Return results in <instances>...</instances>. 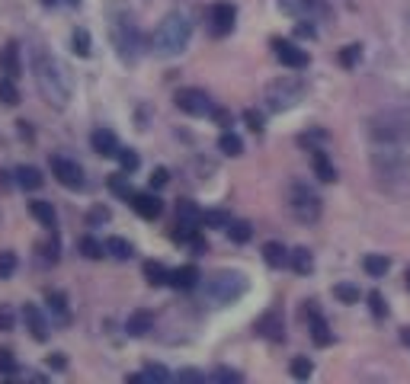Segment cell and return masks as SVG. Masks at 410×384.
<instances>
[{
    "label": "cell",
    "instance_id": "6da1fadb",
    "mask_svg": "<svg viewBox=\"0 0 410 384\" xmlns=\"http://www.w3.org/2000/svg\"><path fill=\"white\" fill-rule=\"evenodd\" d=\"M106 26H109V42L116 49V55L126 64L138 61L141 51V29L135 20L132 7L126 0H106Z\"/></svg>",
    "mask_w": 410,
    "mask_h": 384
},
{
    "label": "cell",
    "instance_id": "7a4b0ae2",
    "mask_svg": "<svg viewBox=\"0 0 410 384\" xmlns=\"http://www.w3.org/2000/svg\"><path fill=\"white\" fill-rule=\"evenodd\" d=\"M32 74H35V87H39V93H42L45 99H49V106L64 109L71 99V80H68V74H64L61 61H58L49 49H42V45L32 49Z\"/></svg>",
    "mask_w": 410,
    "mask_h": 384
},
{
    "label": "cell",
    "instance_id": "3957f363",
    "mask_svg": "<svg viewBox=\"0 0 410 384\" xmlns=\"http://www.w3.org/2000/svg\"><path fill=\"white\" fill-rule=\"evenodd\" d=\"M189 35H193V23H189V16L186 13H167L157 23V29H154V35H151L154 55H160V58L180 55V51L189 45Z\"/></svg>",
    "mask_w": 410,
    "mask_h": 384
},
{
    "label": "cell",
    "instance_id": "277c9868",
    "mask_svg": "<svg viewBox=\"0 0 410 384\" xmlns=\"http://www.w3.org/2000/svg\"><path fill=\"white\" fill-rule=\"evenodd\" d=\"M372 173L388 192H404L410 186V161L394 144H385L378 154H372Z\"/></svg>",
    "mask_w": 410,
    "mask_h": 384
},
{
    "label": "cell",
    "instance_id": "5b68a950",
    "mask_svg": "<svg viewBox=\"0 0 410 384\" xmlns=\"http://www.w3.org/2000/svg\"><path fill=\"white\" fill-rule=\"evenodd\" d=\"M368 132L382 144H401V141H407L410 138V103L378 112L375 119H368Z\"/></svg>",
    "mask_w": 410,
    "mask_h": 384
},
{
    "label": "cell",
    "instance_id": "8992f818",
    "mask_svg": "<svg viewBox=\"0 0 410 384\" xmlns=\"http://www.w3.org/2000/svg\"><path fill=\"white\" fill-rule=\"evenodd\" d=\"M247 285H251V282H247L243 273H237V269H222V273H215L205 282V295H209L212 304L228 307V304H234V301L243 298Z\"/></svg>",
    "mask_w": 410,
    "mask_h": 384
},
{
    "label": "cell",
    "instance_id": "52a82bcc",
    "mask_svg": "<svg viewBox=\"0 0 410 384\" xmlns=\"http://www.w3.org/2000/svg\"><path fill=\"white\" fill-rule=\"evenodd\" d=\"M320 209H324V205H320L318 192H314L308 182H301V180L289 182V211H292L295 221L314 224L320 218Z\"/></svg>",
    "mask_w": 410,
    "mask_h": 384
},
{
    "label": "cell",
    "instance_id": "ba28073f",
    "mask_svg": "<svg viewBox=\"0 0 410 384\" xmlns=\"http://www.w3.org/2000/svg\"><path fill=\"white\" fill-rule=\"evenodd\" d=\"M301 97H305V84L295 80V77H282V80H276V84L266 87V106H270L272 112L292 109Z\"/></svg>",
    "mask_w": 410,
    "mask_h": 384
},
{
    "label": "cell",
    "instance_id": "9c48e42d",
    "mask_svg": "<svg viewBox=\"0 0 410 384\" xmlns=\"http://www.w3.org/2000/svg\"><path fill=\"white\" fill-rule=\"evenodd\" d=\"M174 103L180 106L186 116H212V112H215L212 97L205 90H199V87H183V90H176Z\"/></svg>",
    "mask_w": 410,
    "mask_h": 384
},
{
    "label": "cell",
    "instance_id": "30bf717a",
    "mask_svg": "<svg viewBox=\"0 0 410 384\" xmlns=\"http://www.w3.org/2000/svg\"><path fill=\"white\" fill-rule=\"evenodd\" d=\"M279 10L292 20H324L330 13L327 0H276Z\"/></svg>",
    "mask_w": 410,
    "mask_h": 384
},
{
    "label": "cell",
    "instance_id": "8fae6325",
    "mask_svg": "<svg viewBox=\"0 0 410 384\" xmlns=\"http://www.w3.org/2000/svg\"><path fill=\"white\" fill-rule=\"evenodd\" d=\"M52 173L61 182L64 189H84V170L77 161H68V157H52Z\"/></svg>",
    "mask_w": 410,
    "mask_h": 384
},
{
    "label": "cell",
    "instance_id": "7c38bea8",
    "mask_svg": "<svg viewBox=\"0 0 410 384\" xmlns=\"http://www.w3.org/2000/svg\"><path fill=\"white\" fill-rule=\"evenodd\" d=\"M209 20H212V32L215 35H228L237 23V7L228 4V0H218L215 7L209 10Z\"/></svg>",
    "mask_w": 410,
    "mask_h": 384
},
{
    "label": "cell",
    "instance_id": "4fadbf2b",
    "mask_svg": "<svg viewBox=\"0 0 410 384\" xmlns=\"http://www.w3.org/2000/svg\"><path fill=\"white\" fill-rule=\"evenodd\" d=\"M272 51H276V58L285 64V68H305L308 64V51H301L295 42H289V39H272Z\"/></svg>",
    "mask_w": 410,
    "mask_h": 384
},
{
    "label": "cell",
    "instance_id": "5bb4252c",
    "mask_svg": "<svg viewBox=\"0 0 410 384\" xmlns=\"http://www.w3.org/2000/svg\"><path fill=\"white\" fill-rule=\"evenodd\" d=\"M257 333L266 336V340H272V342H282V340H285L282 314H279V311H266V314L257 321Z\"/></svg>",
    "mask_w": 410,
    "mask_h": 384
},
{
    "label": "cell",
    "instance_id": "9a60e30c",
    "mask_svg": "<svg viewBox=\"0 0 410 384\" xmlns=\"http://www.w3.org/2000/svg\"><path fill=\"white\" fill-rule=\"evenodd\" d=\"M23 321H26V327H29V333H32V340H39V342L49 340V323H45V314L35 304L23 307Z\"/></svg>",
    "mask_w": 410,
    "mask_h": 384
},
{
    "label": "cell",
    "instance_id": "2e32d148",
    "mask_svg": "<svg viewBox=\"0 0 410 384\" xmlns=\"http://www.w3.org/2000/svg\"><path fill=\"white\" fill-rule=\"evenodd\" d=\"M132 209L138 211L141 218H147V221H154V218L164 211V202H160L154 192H135L132 196Z\"/></svg>",
    "mask_w": 410,
    "mask_h": 384
},
{
    "label": "cell",
    "instance_id": "e0dca14e",
    "mask_svg": "<svg viewBox=\"0 0 410 384\" xmlns=\"http://www.w3.org/2000/svg\"><path fill=\"white\" fill-rule=\"evenodd\" d=\"M90 144H93V151H97L100 157H116V154H119V141H116V135H112L109 128H97V132L90 135Z\"/></svg>",
    "mask_w": 410,
    "mask_h": 384
},
{
    "label": "cell",
    "instance_id": "ac0fdd59",
    "mask_svg": "<svg viewBox=\"0 0 410 384\" xmlns=\"http://www.w3.org/2000/svg\"><path fill=\"white\" fill-rule=\"evenodd\" d=\"M308 321H311V340L318 342V346H330V342H334V333H330L324 317L314 311V304H308Z\"/></svg>",
    "mask_w": 410,
    "mask_h": 384
},
{
    "label": "cell",
    "instance_id": "d6986e66",
    "mask_svg": "<svg viewBox=\"0 0 410 384\" xmlns=\"http://www.w3.org/2000/svg\"><path fill=\"white\" fill-rule=\"evenodd\" d=\"M311 167H314V176H318L320 182H337V167L330 163V157H327L324 151H311Z\"/></svg>",
    "mask_w": 410,
    "mask_h": 384
},
{
    "label": "cell",
    "instance_id": "ffe728a7",
    "mask_svg": "<svg viewBox=\"0 0 410 384\" xmlns=\"http://www.w3.org/2000/svg\"><path fill=\"white\" fill-rule=\"evenodd\" d=\"M0 70H4V77H20V45L10 42L4 45V51H0Z\"/></svg>",
    "mask_w": 410,
    "mask_h": 384
},
{
    "label": "cell",
    "instance_id": "44dd1931",
    "mask_svg": "<svg viewBox=\"0 0 410 384\" xmlns=\"http://www.w3.org/2000/svg\"><path fill=\"white\" fill-rule=\"evenodd\" d=\"M195 282H199V269H195V266H180V269L170 273L167 285L180 288V292H189V288H195Z\"/></svg>",
    "mask_w": 410,
    "mask_h": 384
},
{
    "label": "cell",
    "instance_id": "7402d4cb",
    "mask_svg": "<svg viewBox=\"0 0 410 384\" xmlns=\"http://www.w3.org/2000/svg\"><path fill=\"white\" fill-rule=\"evenodd\" d=\"M151 327H154L151 311H135V314L126 321V333L128 336H145V333H151Z\"/></svg>",
    "mask_w": 410,
    "mask_h": 384
},
{
    "label": "cell",
    "instance_id": "603a6c76",
    "mask_svg": "<svg viewBox=\"0 0 410 384\" xmlns=\"http://www.w3.org/2000/svg\"><path fill=\"white\" fill-rule=\"evenodd\" d=\"M29 211H32V218H35L39 224H45L49 230H55L58 215H55V209H52V202H42V199H35V202H29Z\"/></svg>",
    "mask_w": 410,
    "mask_h": 384
},
{
    "label": "cell",
    "instance_id": "cb8c5ba5",
    "mask_svg": "<svg viewBox=\"0 0 410 384\" xmlns=\"http://www.w3.org/2000/svg\"><path fill=\"white\" fill-rule=\"evenodd\" d=\"M263 259L272 269H282V266H289V250L279 240H270V244H263Z\"/></svg>",
    "mask_w": 410,
    "mask_h": 384
},
{
    "label": "cell",
    "instance_id": "d4e9b609",
    "mask_svg": "<svg viewBox=\"0 0 410 384\" xmlns=\"http://www.w3.org/2000/svg\"><path fill=\"white\" fill-rule=\"evenodd\" d=\"M145 279H147V285H167L170 282V273H167V266L164 263H157V259H147L145 263Z\"/></svg>",
    "mask_w": 410,
    "mask_h": 384
},
{
    "label": "cell",
    "instance_id": "484cf974",
    "mask_svg": "<svg viewBox=\"0 0 410 384\" xmlns=\"http://www.w3.org/2000/svg\"><path fill=\"white\" fill-rule=\"evenodd\" d=\"M289 266H292L299 275H308L314 269V259H311V250L308 247H299V250L289 253Z\"/></svg>",
    "mask_w": 410,
    "mask_h": 384
},
{
    "label": "cell",
    "instance_id": "4316f807",
    "mask_svg": "<svg viewBox=\"0 0 410 384\" xmlns=\"http://www.w3.org/2000/svg\"><path fill=\"white\" fill-rule=\"evenodd\" d=\"M106 186H109V192L112 196H119V199H128V202H132V182L126 180V170H122V173H112V176H106Z\"/></svg>",
    "mask_w": 410,
    "mask_h": 384
},
{
    "label": "cell",
    "instance_id": "83f0119b",
    "mask_svg": "<svg viewBox=\"0 0 410 384\" xmlns=\"http://www.w3.org/2000/svg\"><path fill=\"white\" fill-rule=\"evenodd\" d=\"M16 182H20L26 192H35V189H42L45 180H42V173H39L35 167H20V170H16Z\"/></svg>",
    "mask_w": 410,
    "mask_h": 384
},
{
    "label": "cell",
    "instance_id": "f1b7e54d",
    "mask_svg": "<svg viewBox=\"0 0 410 384\" xmlns=\"http://www.w3.org/2000/svg\"><path fill=\"white\" fill-rule=\"evenodd\" d=\"M218 151L228 154V157H241V154H243V141L228 128V132H222V138H218Z\"/></svg>",
    "mask_w": 410,
    "mask_h": 384
},
{
    "label": "cell",
    "instance_id": "f546056e",
    "mask_svg": "<svg viewBox=\"0 0 410 384\" xmlns=\"http://www.w3.org/2000/svg\"><path fill=\"white\" fill-rule=\"evenodd\" d=\"M106 253H109L112 259H122V263H126V259H132V244H128V240H122V237H109L106 240Z\"/></svg>",
    "mask_w": 410,
    "mask_h": 384
},
{
    "label": "cell",
    "instance_id": "4dcf8cb0",
    "mask_svg": "<svg viewBox=\"0 0 410 384\" xmlns=\"http://www.w3.org/2000/svg\"><path fill=\"white\" fill-rule=\"evenodd\" d=\"M388 266H391V259L378 256V253H368V256L362 259V269H366L368 275H385V273H388Z\"/></svg>",
    "mask_w": 410,
    "mask_h": 384
},
{
    "label": "cell",
    "instance_id": "1f68e13d",
    "mask_svg": "<svg viewBox=\"0 0 410 384\" xmlns=\"http://www.w3.org/2000/svg\"><path fill=\"white\" fill-rule=\"evenodd\" d=\"M0 103H4V106H20V90H16L13 77H0Z\"/></svg>",
    "mask_w": 410,
    "mask_h": 384
},
{
    "label": "cell",
    "instance_id": "d6a6232c",
    "mask_svg": "<svg viewBox=\"0 0 410 384\" xmlns=\"http://www.w3.org/2000/svg\"><path fill=\"white\" fill-rule=\"evenodd\" d=\"M45 301H49V307L55 311L58 321H71V311H68V298H64L61 292H49L45 295Z\"/></svg>",
    "mask_w": 410,
    "mask_h": 384
},
{
    "label": "cell",
    "instance_id": "836d02e7",
    "mask_svg": "<svg viewBox=\"0 0 410 384\" xmlns=\"http://www.w3.org/2000/svg\"><path fill=\"white\" fill-rule=\"evenodd\" d=\"M224 230H228V237L234 240V244H247V240L253 237V228L247 221H231Z\"/></svg>",
    "mask_w": 410,
    "mask_h": 384
},
{
    "label": "cell",
    "instance_id": "e575fe53",
    "mask_svg": "<svg viewBox=\"0 0 410 384\" xmlns=\"http://www.w3.org/2000/svg\"><path fill=\"white\" fill-rule=\"evenodd\" d=\"M202 224H205V228H228V224H231V215H228L224 209L202 211Z\"/></svg>",
    "mask_w": 410,
    "mask_h": 384
},
{
    "label": "cell",
    "instance_id": "d590c367",
    "mask_svg": "<svg viewBox=\"0 0 410 384\" xmlns=\"http://www.w3.org/2000/svg\"><path fill=\"white\" fill-rule=\"evenodd\" d=\"M80 253H84L87 259H103V253H106V244H100L97 237H80Z\"/></svg>",
    "mask_w": 410,
    "mask_h": 384
},
{
    "label": "cell",
    "instance_id": "8d00e7d4",
    "mask_svg": "<svg viewBox=\"0 0 410 384\" xmlns=\"http://www.w3.org/2000/svg\"><path fill=\"white\" fill-rule=\"evenodd\" d=\"M334 298L343 301V304H356L359 301V288L353 282H340V285H334Z\"/></svg>",
    "mask_w": 410,
    "mask_h": 384
},
{
    "label": "cell",
    "instance_id": "74e56055",
    "mask_svg": "<svg viewBox=\"0 0 410 384\" xmlns=\"http://www.w3.org/2000/svg\"><path fill=\"white\" fill-rule=\"evenodd\" d=\"M368 311H372V317H378V321H385V317H388V301H385L382 292L368 295Z\"/></svg>",
    "mask_w": 410,
    "mask_h": 384
},
{
    "label": "cell",
    "instance_id": "f35d334b",
    "mask_svg": "<svg viewBox=\"0 0 410 384\" xmlns=\"http://www.w3.org/2000/svg\"><path fill=\"white\" fill-rule=\"evenodd\" d=\"M359 58H362V45L359 42L343 45V49H340V64H343V68H356V64H359Z\"/></svg>",
    "mask_w": 410,
    "mask_h": 384
},
{
    "label": "cell",
    "instance_id": "ab89813d",
    "mask_svg": "<svg viewBox=\"0 0 410 384\" xmlns=\"http://www.w3.org/2000/svg\"><path fill=\"white\" fill-rule=\"evenodd\" d=\"M119 167L126 170V173H135V170H138V154L132 151V147H119Z\"/></svg>",
    "mask_w": 410,
    "mask_h": 384
},
{
    "label": "cell",
    "instance_id": "60d3db41",
    "mask_svg": "<svg viewBox=\"0 0 410 384\" xmlns=\"http://www.w3.org/2000/svg\"><path fill=\"white\" fill-rule=\"evenodd\" d=\"M289 371H292V378H301V381H305V378H311L314 365L308 362L305 356H299V359H292V365H289Z\"/></svg>",
    "mask_w": 410,
    "mask_h": 384
},
{
    "label": "cell",
    "instance_id": "b9f144b4",
    "mask_svg": "<svg viewBox=\"0 0 410 384\" xmlns=\"http://www.w3.org/2000/svg\"><path fill=\"white\" fill-rule=\"evenodd\" d=\"M324 141H327V132H324V128H314V132L301 135L299 144L301 147H311V151H318V144H324Z\"/></svg>",
    "mask_w": 410,
    "mask_h": 384
},
{
    "label": "cell",
    "instance_id": "7bdbcfd3",
    "mask_svg": "<svg viewBox=\"0 0 410 384\" xmlns=\"http://www.w3.org/2000/svg\"><path fill=\"white\" fill-rule=\"evenodd\" d=\"M212 381H228V384H241L243 381V375L241 371H234V368H222V365H218L215 371H212Z\"/></svg>",
    "mask_w": 410,
    "mask_h": 384
},
{
    "label": "cell",
    "instance_id": "ee69618b",
    "mask_svg": "<svg viewBox=\"0 0 410 384\" xmlns=\"http://www.w3.org/2000/svg\"><path fill=\"white\" fill-rule=\"evenodd\" d=\"M13 273H16V253L4 250L0 253V279H10Z\"/></svg>",
    "mask_w": 410,
    "mask_h": 384
},
{
    "label": "cell",
    "instance_id": "f6af8a7d",
    "mask_svg": "<svg viewBox=\"0 0 410 384\" xmlns=\"http://www.w3.org/2000/svg\"><path fill=\"white\" fill-rule=\"evenodd\" d=\"M74 51L80 58L90 55V32H87V29H77V32H74Z\"/></svg>",
    "mask_w": 410,
    "mask_h": 384
},
{
    "label": "cell",
    "instance_id": "bcb514c9",
    "mask_svg": "<svg viewBox=\"0 0 410 384\" xmlns=\"http://www.w3.org/2000/svg\"><path fill=\"white\" fill-rule=\"evenodd\" d=\"M16 359H13V352L10 349H0V375H7V378H13L16 375Z\"/></svg>",
    "mask_w": 410,
    "mask_h": 384
},
{
    "label": "cell",
    "instance_id": "7dc6e473",
    "mask_svg": "<svg viewBox=\"0 0 410 384\" xmlns=\"http://www.w3.org/2000/svg\"><path fill=\"white\" fill-rule=\"evenodd\" d=\"M170 371L164 365H145V381H170Z\"/></svg>",
    "mask_w": 410,
    "mask_h": 384
},
{
    "label": "cell",
    "instance_id": "c3c4849f",
    "mask_svg": "<svg viewBox=\"0 0 410 384\" xmlns=\"http://www.w3.org/2000/svg\"><path fill=\"white\" fill-rule=\"evenodd\" d=\"M147 182H151V189H164V186L170 182V170H167V167H157V170L151 173V180H147Z\"/></svg>",
    "mask_w": 410,
    "mask_h": 384
},
{
    "label": "cell",
    "instance_id": "681fc988",
    "mask_svg": "<svg viewBox=\"0 0 410 384\" xmlns=\"http://www.w3.org/2000/svg\"><path fill=\"white\" fill-rule=\"evenodd\" d=\"M243 122L251 125V132H263V116H260L257 109H247V112H243Z\"/></svg>",
    "mask_w": 410,
    "mask_h": 384
},
{
    "label": "cell",
    "instance_id": "f907efd6",
    "mask_svg": "<svg viewBox=\"0 0 410 384\" xmlns=\"http://www.w3.org/2000/svg\"><path fill=\"white\" fill-rule=\"evenodd\" d=\"M295 35H301V39H314V20H299V26H295Z\"/></svg>",
    "mask_w": 410,
    "mask_h": 384
},
{
    "label": "cell",
    "instance_id": "816d5d0a",
    "mask_svg": "<svg viewBox=\"0 0 410 384\" xmlns=\"http://www.w3.org/2000/svg\"><path fill=\"white\" fill-rule=\"evenodd\" d=\"M49 368L64 371V368H68V356H61V352H52V356H49Z\"/></svg>",
    "mask_w": 410,
    "mask_h": 384
},
{
    "label": "cell",
    "instance_id": "f5cc1de1",
    "mask_svg": "<svg viewBox=\"0 0 410 384\" xmlns=\"http://www.w3.org/2000/svg\"><path fill=\"white\" fill-rule=\"evenodd\" d=\"M87 221H90V224H103V221H109V211H106V209H93L90 215H87Z\"/></svg>",
    "mask_w": 410,
    "mask_h": 384
},
{
    "label": "cell",
    "instance_id": "db71d44e",
    "mask_svg": "<svg viewBox=\"0 0 410 384\" xmlns=\"http://www.w3.org/2000/svg\"><path fill=\"white\" fill-rule=\"evenodd\" d=\"M13 327V311L10 307H0V330H10Z\"/></svg>",
    "mask_w": 410,
    "mask_h": 384
},
{
    "label": "cell",
    "instance_id": "11a10c76",
    "mask_svg": "<svg viewBox=\"0 0 410 384\" xmlns=\"http://www.w3.org/2000/svg\"><path fill=\"white\" fill-rule=\"evenodd\" d=\"M180 381H205V375H202V371L186 368V371H180Z\"/></svg>",
    "mask_w": 410,
    "mask_h": 384
},
{
    "label": "cell",
    "instance_id": "9f6ffc18",
    "mask_svg": "<svg viewBox=\"0 0 410 384\" xmlns=\"http://www.w3.org/2000/svg\"><path fill=\"white\" fill-rule=\"evenodd\" d=\"M397 333H401V342H404V346H410V327H401Z\"/></svg>",
    "mask_w": 410,
    "mask_h": 384
},
{
    "label": "cell",
    "instance_id": "6f0895ef",
    "mask_svg": "<svg viewBox=\"0 0 410 384\" xmlns=\"http://www.w3.org/2000/svg\"><path fill=\"white\" fill-rule=\"evenodd\" d=\"M0 189H10V176L0 170Z\"/></svg>",
    "mask_w": 410,
    "mask_h": 384
},
{
    "label": "cell",
    "instance_id": "680465c9",
    "mask_svg": "<svg viewBox=\"0 0 410 384\" xmlns=\"http://www.w3.org/2000/svg\"><path fill=\"white\" fill-rule=\"evenodd\" d=\"M407 288H410V269H407Z\"/></svg>",
    "mask_w": 410,
    "mask_h": 384
}]
</instances>
